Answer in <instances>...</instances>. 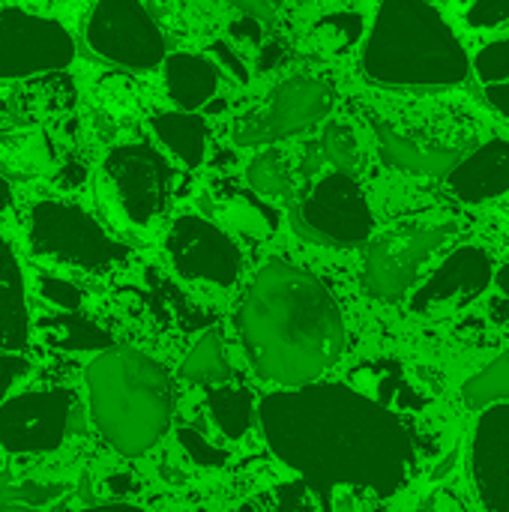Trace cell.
I'll use <instances>...</instances> for the list:
<instances>
[{"instance_id": "obj_1", "label": "cell", "mask_w": 509, "mask_h": 512, "mask_svg": "<svg viewBox=\"0 0 509 512\" xmlns=\"http://www.w3.org/2000/svg\"><path fill=\"white\" fill-rule=\"evenodd\" d=\"M258 417L270 450L321 495L345 486L393 495L414 465L402 420L345 384L270 393Z\"/></svg>"}, {"instance_id": "obj_27", "label": "cell", "mask_w": 509, "mask_h": 512, "mask_svg": "<svg viewBox=\"0 0 509 512\" xmlns=\"http://www.w3.org/2000/svg\"><path fill=\"white\" fill-rule=\"evenodd\" d=\"M39 294L45 303L63 309V312H72L81 306V291L72 285V282H63V279H54V276H42L39 279Z\"/></svg>"}, {"instance_id": "obj_30", "label": "cell", "mask_w": 509, "mask_h": 512, "mask_svg": "<svg viewBox=\"0 0 509 512\" xmlns=\"http://www.w3.org/2000/svg\"><path fill=\"white\" fill-rule=\"evenodd\" d=\"M21 375H27V363H24L21 357H0V402L6 399L9 387H12Z\"/></svg>"}, {"instance_id": "obj_24", "label": "cell", "mask_w": 509, "mask_h": 512, "mask_svg": "<svg viewBox=\"0 0 509 512\" xmlns=\"http://www.w3.org/2000/svg\"><path fill=\"white\" fill-rule=\"evenodd\" d=\"M324 156L333 162L336 171H348L357 174L360 168V147H357V135L348 123H330L324 132Z\"/></svg>"}, {"instance_id": "obj_25", "label": "cell", "mask_w": 509, "mask_h": 512, "mask_svg": "<svg viewBox=\"0 0 509 512\" xmlns=\"http://www.w3.org/2000/svg\"><path fill=\"white\" fill-rule=\"evenodd\" d=\"M360 27H363L360 15L339 12V15H330V18H324V21L315 27V36H318V42H321L324 48L336 51V48H345V45L357 42V36H360Z\"/></svg>"}, {"instance_id": "obj_16", "label": "cell", "mask_w": 509, "mask_h": 512, "mask_svg": "<svg viewBox=\"0 0 509 512\" xmlns=\"http://www.w3.org/2000/svg\"><path fill=\"white\" fill-rule=\"evenodd\" d=\"M165 81H168L171 99L183 111H195L207 99H213L219 87V72L201 54H171L165 60Z\"/></svg>"}, {"instance_id": "obj_28", "label": "cell", "mask_w": 509, "mask_h": 512, "mask_svg": "<svg viewBox=\"0 0 509 512\" xmlns=\"http://www.w3.org/2000/svg\"><path fill=\"white\" fill-rule=\"evenodd\" d=\"M509 21V0H474L468 9L471 27H498Z\"/></svg>"}, {"instance_id": "obj_32", "label": "cell", "mask_w": 509, "mask_h": 512, "mask_svg": "<svg viewBox=\"0 0 509 512\" xmlns=\"http://www.w3.org/2000/svg\"><path fill=\"white\" fill-rule=\"evenodd\" d=\"M231 3H237L240 9H246L249 15H255V18H273L276 15V9H279V0H231Z\"/></svg>"}, {"instance_id": "obj_20", "label": "cell", "mask_w": 509, "mask_h": 512, "mask_svg": "<svg viewBox=\"0 0 509 512\" xmlns=\"http://www.w3.org/2000/svg\"><path fill=\"white\" fill-rule=\"evenodd\" d=\"M180 375L192 384H222L231 378V366L225 357V345L219 333H207L183 360Z\"/></svg>"}, {"instance_id": "obj_11", "label": "cell", "mask_w": 509, "mask_h": 512, "mask_svg": "<svg viewBox=\"0 0 509 512\" xmlns=\"http://www.w3.org/2000/svg\"><path fill=\"white\" fill-rule=\"evenodd\" d=\"M471 474L483 507L509 512V402L483 408L474 429Z\"/></svg>"}, {"instance_id": "obj_6", "label": "cell", "mask_w": 509, "mask_h": 512, "mask_svg": "<svg viewBox=\"0 0 509 512\" xmlns=\"http://www.w3.org/2000/svg\"><path fill=\"white\" fill-rule=\"evenodd\" d=\"M297 228L309 240L327 246H357L369 240L375 228V216L354 174L336 171L324 177L300 204Z\"/></svg>"}, {"instance_id": "obj_8", "label": "cell", "mask_w": 509, "mask_h": 512, "mask_svg": "<svg viewBox=\"0 0 509 512\" xmlns=\"http://www.w3.org/2000/svg\"><path fill=\"white\" fill-rule=\"evenodd\" d=\"M90 45L123 66L150 69L162 60V36L138 0H99L90 21Z\"/></svg>"}, {"instance_id": "obj_21", "label": "cell", "mask_w": 509, "mask_h": 512, "mask_svg": "<svg viewBox=\"0 0 509 512\" xmlns=\"http://www.w3.org/2000/svg\"><path fill=\"white\" fill-rule=\"evenodd\" d=\"M465 405L474 411H483L495 402H509V351L501 354L495 363H489L480 375H474L465 390Z\"/></svg>"}, {"instance_id": "obj_10", "label": "cell", "mask_w": 509, "mask_h": 512, "mask_svg": "<svg viewBox=\"0 0 509 512\" xmlns=\"http://www.w3.org/2000/svg\"><path fill=\"white\" fill-rule=\"evenodd\" d=\"M105 171L132 222L147 225L162 210L168 195V165L156 150L144 144L120 147L108 156Z\"/></svg>"}, {"instance_id": "obj_17", "label": "cell", "mask_w": 509, "mask_h": 512, "mask_svg": "<svg viewBox=\"0 0 509 512\" xmlns=\"http://www.w3.org/2000/svg\"><path fill=\"white\" fill-rule=\"evenodd\" d=\"M48 168V147L42 132L36 129H15L0 132V171L15 180L39 177Z\"/></svg>"}, {"instance_id": "obj_26", "label": "cell", "mask_w": 509, "mask_h": 512, "mask_svg": "<svg viewBox=\"0 0 509 512\" xmlns=\"http://www.w3.org/2000/svg\"><path fill=\"white\" fill-rule=\"evenodd\" d=\"M474 66H477L480 81H486V84L509 78V39H498V42H489L486 48H480Z\"/></svg>"}, {"instance_id": "obj_23", "label": "cell", "mask_w": 509, "mask_h": 512, "mask_svg": "<svg viewBox=\"0 0 509 512\" xmlns=\"http://www.w3.org/2000/svg\"><path fill=\"white\" fill-rule=\"evenodd\" d=\"M48 342L51 345H60V348H105L111 345L108 333H102L96 324L84 321V318H54L48 321Z\"/></svg>"}, {"instance_id": "obj_7", "label": "cell", "mask_w": 509, "mask_h": 512, "mask_svg": "<svg viewBox=\"0 0 509 512\" xmlns=\"http://www.w3.org/2000/svg\"><path fill=\"white\" fill-rule=\"evenodd\" d=\"M333 108V87L321 78H288L282 81L270 99L237 120L234 141L240 147L270 144L279 138H288L318 120H324Z\"/></svg>"}, {"instance_id": "obj_15", "label": "cell", "mask_w": 509, "mask_h": 512, "mask_svg": "<svg viewBox=\"0 0 509 512\" xmlns=\"http://www.w3.org/2000/svg\"><path fill=\"white\" fill-rule=\"evenodd\" d=\"M378 144H381L384 162H390L399 171H411V174H450L462 162L459 150L435 144V141L399 135L396 129H390L384 123H378Z\"/></svg>"}, {"instance_id": "obj_2", "label": "cell", "mask_w": 509, "mask_h": 512, "mask_svg": "<svg viewBox=\"0 0 509 512\" xmlns=\"http://www.w3.org/2000/svg\"><path fill=\"white\" fill-rule=\"evenodd\" d=\"M237 330L255 372L300 387L318 381L345 348V324L333 294L306 270L270 261L237 309Z\"/></svg>"}, {"instance_id": "obj_19", "label": "cell", "mask_w": 509, "mask_h": 512, "mask_svg": "<svg viewBox=\"0 0 509 512\" xmlns=\"http://www.w3.org/2000/svg\"><path fill=\"white\" fill-rule=\"evenodd\" d=\"M210 414L216 417V426L222 429L225 438L237 441L249 432L252 426V393L243 387H213L207 396Z\"/></svg>"}, {"instance_id": "obj_14", "label": "cell", "mask_w": 509, "mask_h": 512, "mask_svg": "<svg viewBox=\"0 0 509 512\" xmlns=\"http://www.w3.org/2000/svg\"><path fill=\"white\" fill-rule=\"evenodd\" d=\"M447 186L459 201L468 204H480L509 192V141L495 138L468 159H462L450 171Z\"/></svg>"}, {"instance_id": "obj_12", "label": "cell", "mask_w": 509, "mask_h": 512, "mask_svg": "<svg viewBox=\"0 0 509 512\" xmlns=\"http://www.w3.org/2000/svg\"><path fill=\"white\" fill-rule=\"evenodd\" d=\"M492 282V261L483 249L465 246L456 249L414 294V309L429 312L456 300H474Z\"/></svg>"}, {"instance_id": "obj_29", "label": "cell", "mask_w": 509, "mask_h": 512, "mask_svg": "<svg viewBox=\"0 0 509 512\" xmlns=\"http://www.w3.org/2000/svg\"><path fill=\"white\" fill-rule=\"evenodd\" d=\"M180 441H183V447L189 450V456L195 459V465H207V468H213V465H222L228 456L222 453V450H216V447H210L201 435H195L192 429H180Z\"/></svg>"}, {"instance_id": "obj_9", "label": "cell", "mask_w": 509, "mask_h": 512, "mask_svg": "<svg viewBox=\"0 0 509 512\" xmlns=\"http://www.w3.org/2000/svg\"><path fill=\"white\" fill-rule=\"evenodd\" d=\"M168 255L180 276L204 279L213 285H234L240 276L237 246L207 219L180 216L168 231Z\"/></svg>"}, {"instance_id": "obj_3", "label": "cell", "mask_w": 509, "mask_h": 512, "mask_svg": "<svg viewBox=\"0 0 509 512\" xmlns=\"http://www.w3.org/2000/svg\"><path fill=\"white\" fill-rule=\"evenodd\" d=\"M363 69L387 87H444L465 81L468 54L432 3L384 0L366 42Z\"/></svg>"}, {"instance_id": "obj_5", "label": "cell", "mask_w": 509, "mask_h": 512, "mask_svg": "<svg viewBox=\"0 0 509 512\" xmlns=\"http://www.w3.org/2000/svg\"><path fill=\"white\" fill-rule=\"evenodd\" d=\"M453 231H456L453 225L408 222L375 237L366 252V270H363L366 291L375 300H390V303L405 297L426 258L435 249H441Z\"/></svg>"}, {"instance_id": "obj_33", "label": "cell", "mask_w": 509, "mask_h": 512, "mask_svg": "<svg viewBox=\"0 0 509 512\" xmlns=\"http://www.w3.org/2000/svg\"><path fill=\"white\" fill-rule=\"evenodd\" d=\"M498 285H501V291L509 297V264L501 270V273H498Z\"/></svg>"}, {"instance_id": "obj_22", "label": "cell", "mask_w": 509, "mask_h": 512, "mask_svg": "<svg viewBox=\"0 0 509 512\" xmlns=\"http://www.w3.org/2000/svg\"><path fill=\"white\" fill-rule=\"evenodd\" d=\"M249 183L261 192V195H291V171L288 162L279 150H264L249 162Z\"/></svg>"}, {"instance_id": "obj_13", "label": "cell", "mask_w": 509, "mask_h": 512, "mask_svg": "<svg viewBox=\"0 0 509 512\" xmlns=\"http://www.w3.org/2000/svg\"><path fill=\"white\" fill-rule=\"evenodd\" d=\"M42 252L90 270L108 267L123 255V249L111 243L102 228L78 207H51V240Z\"/></svg>"}, {"instance_id": "obj_18", "label": "cell", "mask_w": 509, "mask_h": 512, "mask_svg": "<svg viewBox=\"0 0 509 512\" xmlns=\"http://www.w3.org/2000/svg\"><path fill=\"white\" fill-rule=\"evenodd\" d=\"M153 129L162 144L186 165H201L207 147V126L198 114H159L153 117Z\"/></svg>"}, {"instance_id": "obj_31", "label": "cell", "mask_w": 509, "mask_h": 512, "mask_svg": "<svg viewBox=\"0 0 509 512\" xmlns=\"http://www.w3.org/2000/svg\"><path fill=\"white\" fill-rule=\"evenodd\" d=\"M486 99H489V105L498 111V114H504L509 120V81H492V84H486Z\"/></svg>"}, {"instance_id": "obj_4", "label": "cell", "mask_w": 509, "mask_h": 512, "mask_svg": "<svg viewBox=\"0 0 509 512\" xmlns=\"http://www.w3.org/2000/svg\"><path fill=\"white\" fill-rule=\"evenodd\" d=\"M96 426L126 456L150 450L174 411L165 369L135 351H108L90 366Z\"/></svg>"}]
</instances>
